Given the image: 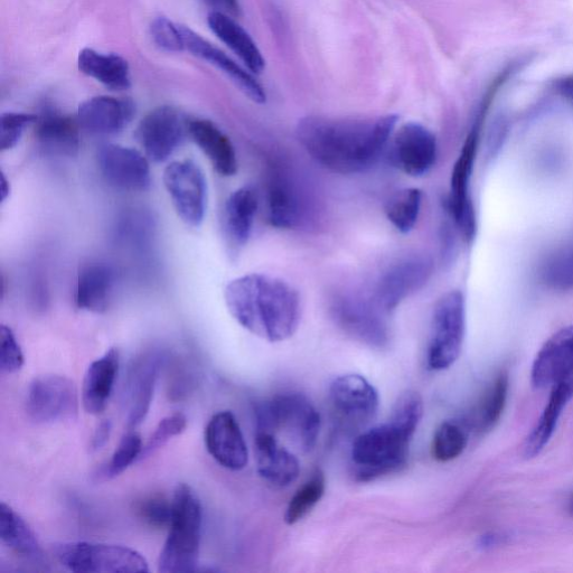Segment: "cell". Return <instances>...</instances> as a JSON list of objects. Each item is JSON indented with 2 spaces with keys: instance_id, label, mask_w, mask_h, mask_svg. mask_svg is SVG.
Wrapping results in <instances>:
<instances>
[{
  "instance_id": "13",
  "label": "cell",
  "mask_w": 573,
  "mask_h": 573,
  "mask_svg": "<svg viewBox=\"0 0 573 573\" xmlns=\"http://www.w3.org/2000/svg\"><path fill=\"white\" fill-rule=\"evenodd\" d=\"M331 406L345 429H361L377 417L380 398L377 389L359 374H344L330 387Z\"/></svg>"
},
{
  "instance_id": "18",
  "label": "cell",
  "mask_w": 573,
  "mask_h": 573,
  "mask_svg": "<svg viewBox=\"0 0 573 573\" xmlns=\"http://www.w3.org/2000/svg\"><path fill=\"white\" fill-rule=\"evenodd\" d=\"M204 440L216 463L238 472L249 462V450L239 422L230 411L216 413L205 428Z\"/></svg>"
},
{
  "instance_id": "30",
  "label": "cell",
  "mask_w": 573,
  "mask_h": 573,
  "mask_svg": "<svg viewBox=\"0 0 573 573\" xmlns=\"http://www.w3.org/2000/svg\"><path fill=\"white\" fill-rule=\"evenodd\" d=\"M80 72L114 91L131 87L130 67L126 59L115 53L83 49L78 58Z\"/></svg>"
},
{
  "instance_id": "1",
  "label": "cell",
  "mask_w": 573,
  "mask_h": 573,
  "mask_svg": "<svg viewBox=\"0 0 573 573\" xmlns=\"http://www.w3.org/2000/svg\"><path fill=\"white\" fill-rule=\"evenodd\" d=\"M398 124V116L377 118L306 117L297 138L314 161L333 173L361 174L378 163Z\"/></svg>"
},
{
  "instance_id": "42",
  "label": "cell",
  "mask_w": 573,
  "mask_h": 573,
  "mask_svg": "<svg viewBox=\"0 0 573 573\" xmlns=\"http://www.w3.org/2000/svg\"><path fill=\"white\" fill-rule=\"evenodd\" d=\"M150 35L157 48L168 53L185 51L181 25L166 17H157L150 25Z\"/></svg>"
},
{
  "instance_id": "27",
  "label": "cell",
  "mask_w": 573,
  "mask_h": 573,
  "mask_svg": "<svg viewBox=\"0 0 573 573\" xmlns=\"http://www.w3.org/2000/svg\"><path fill=\"white\" fill-rule=\"evenodd\" d=\"M259 208L258 195L251 187L233 192L223 210V230L229 246L240 249L248 243Z\"/></svg>"
},
{
  "instance_id": "12",
  "label": "cell",
  "mask_w": 573,
  "mask_h": 573,
  "mask_svg": "<svg viewBox=\"0 0 573 573\" xmlns=\"http://www.w3.org/2000/svg\"><path fill=\"white\" fill-rule=\"evenodd\" d=\"M434 272V262L425 255H412L393 263L380 276L372 299L390 315L403 300L424 287Z\"/></svg>"
},
{
  "instance_id": "49",
  "label": "cell",
  "mask_w": 573,
  "mask_h": 573,
  "mask_svg": "<svg viewBox=\"0 0 573 573\" xmlns=\"http://www.w3.org/2000/svg\"><path fill=\"white\" fill-rule=\"evenodd\" d=\"M569 512L571 513V515H573V499L570 501L569 504Z\"/></svg>"
},
{
  "instance_id": "23",
  "label": "cell",
  "mask_w": 573,
  "mask_h": 573,
  "mask_svg": "<svg viewBox=\"0 0 573 573\" xmlns=\"http://www.w3.org/2000/svg\"><path fill=\"white\" fill-rule=\"evenodd\" d=\"M189 137L202 153L209 158L214 171L231 177L238 172V158L231 139L208 119H189Z\"/></svg>"
},
{
  "instance_id": "39",
  "label": "cell",
  "mask_w": 573,
  "mask_h": 573,
  "mask_svg": "<svg viewBox=\"0 0 573 573\" xmlns=\"http://www.w3.org/2000/svg\"><path fill=\"white\" fill-rule=\"evenodd\" d=\"M143 440L136 432H128L121 439L119 446L112 455L109 464L103 469L102 476L106 479L115 478L139 460L143 452Z\"/></svg>"
},
{
  "instance_id": "46",
  "label": "cell",
  "mask_w": 573,
  "mask_h": 573,
  "mask_svg": "<svg viewBox=\"0 0 573 573\" xmlns=\"http://www.w3.org/2000/svg\"><path fill=\"white\" fill-rule=\"evenodd\" d=\"M204 2L213 7L215 12H221L234 17L241 15L240 0H204Z\"/></svg>"
},
{
  "instance_id": "9",
  "label": "cell",
  "mask_w": 573,
  "mask_h": 573,
  "mask_svg": "<svg viewBox=\"0 0 573 573\" xmlns=\"http://www.w3.org/2000/svg\"><path fill=\"white\" fill-rule=\"evenodd\" d=\"M488 110L479 107L474 125L465 140L450 178L448 209L455 224L467 242L476 237V212L471 196V181L481 138L483 122Z\"/></svg>"
},
{
  "instance_id": "29",
  "label": "cell",
  "mask_w": 573,
  "mask_h": 573,
  "mask_svg": "<svg viewBox=\"0 0 573 573\" xmlns=\"http://www.w3.org/2000/svg\"><path fill=\"white\" fill-rule=\"evenodd\" d=\"M267 216L272 227L296 228L302 219L303 203L298 191L284 174H272L267 187Z\"/></svg>"
},
{
  "instance_id": "25",
  "label": "cell",
  "mask_w": 573,
  "mask_h": 573,
  "mask_svg": "<svg viewBox=\"0 0 573 573\" xmlns=\"http://www.w3.org/2000/svg\"><path fill=\"white\" fill-rule=\"evenodd\" d=\"M119 363L118 350L110 349L89 365L82 385V403L90 415H100L107 408L117 380Z\"/></svg>"
},
{
  "instance_id": "7",
  "label": "cell",
  "mask_w": 573,
  "mask_h": 573,
  "mask_svg": "<svg viewBox=\"0 0 573 573\" xmlns=\"http://www.w3.org/2000/svg\"><path fill=\"white\" fill-rule=\"evenodd\" d=\"M60 565L78 573H145L148 562L136 550L117 544L61 543L54 548Z\"/></svg>"
},
{
  "instance_id": "41",
  "label": "cell",
  "mask_w": 573,
  "mask_h": 573,
  "mask_svg": "<svg viewBox=\"0 0 573 573\" xmlns=\"http://www.w3.org/2000/svg\"><path fill=\"white\" fill-rule=\"evenodd\" d=\"M37 116L24 112H5L0 117V147L3 152L16 147L28 126L36 124Z\"/></svg>"
},
{
  "instance_id": "8",
  "label": "cell",
  "mask_w": 573,
  "mask_h": 573,
  "mask_svg": "<svg viewBox=\"0 0 573 573\" xmlns=\"http://www.w3.org/2000/svg\"><path fill=\"white\" fill-rule=\"evenodd\" d=\"M330 311L336 325L355 341L375 350L387 349L391 343L389 315L372 297L338 295L332 299Z\"/></svg>"
},
{
  "instance_id": "3",
  "label": "cell",
  "mask_w": 573,
  "mask_h": 573,
  "mask_svg": "<svg viewBox=\"0 0 573 573\" xmlns=\"http://www.w3.org/2000/svg\"><path fill=\"white\" fill-rule=\"evenodd\" d=\"M168 538L158 559V571L185 573L196 570L202 537L203 509L190 486L176 487Z\"/></svg>"
},
{
  "instance_id": "48",
  "label": "cell",
  "mask_w": 573,
  "mask_h": 573,
  "mask_svg": "<svg viewBox=\"0 0 573 573\" xmlns=\"http://www.w3.org/2000/svg\"><path fill=\"white\" fill-rule=\"evenodd\" d=\"M503 539L504 538H501L500 535L496 534L486 535V537L481 539V544H479V546L483 549L492 548L501 543Z\"/></svg>"
},
{
  "instance_id": "26",
  "label": "cell",
  "mask_w": 573,
  "mask_h": 573,
  "mask_svg": "<svg viewBox=\"0 0 573 573\" xmlns=\"http://www.w3.org/2000/svg\"><path fill=\"white\" fill-rule=\"evenodd\" d=\"M79 121L46 108L37 116L36 138L46 153L74 157L80 148Z\"/></svg>"
},
{
  "instance_id": "28",
  "label": "cell",
  "mask_w": 573,
  "mask_h": 573,
  "mask_svg": "<svg viewBox=\"0 0 573 573\" xmlns=\"http://www.w3.org/2000/svg\"><path fill=\"white\" fill-rule=\"evenodd\" d=\"M210 30L238 56L252 73L259 74L266 67L265 58L251 35L234 18L221 12L208 16Z\"/></svg>"
},
{
  "instance_id": "45",
  "label": "cell",
  "mask_w": 573,
  "mask_h": 573,
  "mask_svg": "<svg viewBox=\"0 0 573 573\" xmlns=\"http://www.w3.org/2000/svg\"><path fill=\"white\" fill-rule=\"evenodd\" d=\"M111 429L112 424L110 420L102 421L101 424L97 427L90 444L91 450H93V452H98V450L106 446L111 435Z\"/></svg>"
},
{
  "instance_id": "14",
  "label": "cell",
  "mask_w": 573,
  "mask_h": 573,
  "mask_svg": "<svg viewBox=\"0 0 573 573\" xmlns=\"http://www.w3.org/2000/svg\"><path fill=\"white\" fill-rule=\"evenodd\" d=\"M189 119L173 107H158L147 114L136 129L135 137L148 159L164 163L182 146Z\"/></svg>"
},
{
  "instance_id": "11",
  "label": "cell",
  "mask_w": 573,
  "mask_h": 573,
  "mask_svg": "<svg viewBox=\"0 0 573 573\" xmlns=\"http://www.w3.org/2000/svg\"><path fill=\"white\" fill-rule=\"evenodd\" d=\"M79 410L78 391L67 377L46 374L28 387L26 411L37 424H56L73 419Z\"/></svg>"
},
{
  "instance_id": "17",
  "label": "cell",
  "mask_w": 573,
  "mask_h": 573,
  "mask_svg": "<svg viewBox=\"0 0 573 573\" xmlns=\"http://www.w3.org/2000/svg\"><path fill=\"white\" fill-rule=\"evenodd\" d=\"M531 379L535 389L561 383L573 387V325L561 328L544 343L533 362Z\"/></svg>"
},
{
  "instance_id": "10",
  "label": "cell",
  "mask_w": 573,
  "mask_h": 573,
  "mask_svg": "<svg viewBox=\"0 0 573 573\" xmlns=\"http://www.w3.org/2000/svg\"><path fill=\"white\" fill-rule=\"evenodd\" d=\"M163 181L180 219L191 228H199L208 203V185L199 165L191 159L173 162L165 168Z\"/></svg>"
},
{
  "instance_id": "43",
  "label": "cell",
  "mask_w": 573,
  "mask_h": 573,
  "mask_svg": "<svg viewBox=\"0 0 573 573\" xmlns=\"http://www.w3.org/2000/svg\"><path fill=\"white\" fill-rule=\"evenodd\" d=\"M137 511L152 528L167 529L172 522L173 503L161 496H150L138 504Z\"/></svg>"
},
{
  "instance_id": "24",
  "label": "cell",
  "mask_w": 573,
  "mask_h": 573,
  "mask_svg": "<svg viewBox=\"0 0 573 573\" xmlns=\"http://www.w3.org/2000/svg\"><path fill=\"white\" fill-rule=\"evenodd\" d=\"M116 272L105 262H91L83 266L75 288V305L82 311L106 312L116 286Z\"/></svg>"
},
{
  "instance_id": "16",
  "label": "cell",
  "mask_w": 573,
  "mask_h": 573,
  "mask_svg": "<svg viewBox=\"0 0 573 573\" xmlns=\"http://www.w3.org/2000/svg\"><path fill=\"white\" fill-rule=\"evenodd\" d=\"M392 161L401 172L420 177L430 172L437 159V139L418 122H408L392 136Z\"/></svg>"
},
{
  "instance_id": "2",
  "label": "cell",
  "mask_w": 573,
  "mask_h": 573,
  "mask_svg": "<svg viewBox=\"0 0 573 573\" xmlns=\"http://www.w3.org/2000/svg\"><path fill=\"white\" fill-rule=\"evenodd\" d=\"M231 316L244 330L270 343L289 340L300 322V298L285 280L250 274L231 281L224 290Z\"/></svg>"
},
{
  "instance_id": "47",
  "label": "cell",
  "mask_w": 573,
  "mask_h": 573,
  "mask_svg": "<svg viewBox=\"0 0 573 573\" xmlns=\"http://www.w3.org/2000/svg\"><path fill=\"white\" fill-rule=\"evenodd\" d=\"M554 90L573 107V75H566L554 82Z\"/></svg>"
},
{
  "instance_id": "19",
  "label": "cell",
  "mask_w": 573,
  "mask_h": 573,
  "mask_svg": "<svg viewBox=\"0 0 573 573\" xmlns=\"http://www.w3.org/2000/svg\"><path fill=\"white\" fill-rule=\"evenodd\" d=\"M185 51H189L218 68L244 93L251 101L263 105L267 101V93L262 84L255 78V73L244 69L239 63L230 58L211 42L205 40L190 27L181 25Z\"/></svg>"
},
{
  "instance_id": "6",
  "label": "cell",
  "mask_w": 573,
  "mask_h": 573,
  "mask_svg": "<svg viewBox=\"0 0 573 573\" xmlns=\"http://www.w3.org/2000/svg\"><path fill=\"white\" fill-rule=\"evenodd\" d=\"M465 334V298L459 290H452L440 297L432 313L428 369L444 371L453 366L462 353Z\"/></svg>"
},
{
  "instance_id": "40",
  "label": "cell",
  "mask_w": 573,
  "mask_h": 573,
  "mask_svg": "<svg viewBox=\"0 0 573 573\" xmlns=\"http://www.w3.org/2000/svg\"><path fill=\"white\" fill-rule=\"evenodd\" d=\"M187 427V419L183 413L177 412L159 422L152 436L143 447L139 460L154 454L156 450L165 446L169 440L183 434Z\"/></svg>"
},
{
  "instance_id": "21",
  "label": "cell",
  "mask_w": 573,
  "mask_h": 573,
  "mask_svg": "<svg viewBox=\"0 0 573 573\" xmlns=\"http://www.w3.org/2000/svg\"><path fill=\"white\" fill-rule=\"evenodd\" d=\"M163 361L162 354L152 352L139 358L131 368L127 385L129 428H137L146 419Z\"/></svg>"
},
{
  "instance_id": "5",
  "label": "cell",
  "mask_w": 573,
  "mask_h": 573,
  "mask_svg": "<svg viewBox=\"0 0 573 573\" xmlns=\"http://www.w3.org/2000/svg\"><path fill=\"white\" fill-rule=\"evenodd\" d=\"M257 431L284 432L296 445L311 452L321 431V416L304 394L283 393L260 403L256 409Z\"/></svg>"
},
{
  "instance_id": "44",
  "label": "cell",
  "mask_w": 573,
  "mask_h": 573,
  "mask_svg": "<svg viewBox=\"0 0 573 573\" xmlns=\"http://www.w3.org/2000/svg\"><path fill=\"white\" fill-rule=\"evenodd\" d=\"M24 365V354L16 336L6 325L0 330V370L13 374L20 371Z\"/></svg>"
},
{
  "instance_id": "36",
  "label": "cell",
  "mask_w": 573,
  "mask_h": 573,
  "mask_svg": "<svg viewBox=\"0 0 573 573\" xmlns=\"http://www.w3.org/2000/svg\"><path fill=\"white\" fill-rule=\"evenodd\" d=\"M507 392H509V377L501 373L486 392L479 407L477 419L479 428L490 430L499 422L506 405Z\"/></svg>"
},
{
  "instance_id": "34",
  "label": "cell",
  "mask_w": 573,
  "mask_h": 573,
  "mask_svg": "<svg viewBox=\"0 0 573 573\" xmlns=\"http://www.w3.org/2000/svg\"><path fill=\"white\" fill-rule=\"evenodd\" d=\"M325 491V474L321 469H316L311 478H308L291 497L285 513V522L288 525H294L305 519L321 502Z\"/></svg>"
},
{
  "instance_id": "31",
  "label": "cell",
  "mask_w": 573,
  "mask_h": 573,
  "mask_svg": "<svg viewBox=\"0 0 573 573\" xmlns=\"http://www.w3.org/2000/svg\"><path fill=\"white\" fill-rule=\"evenodd\" d=\"M573 397V387L568 384H557L551 388L549 401L531 434L525 439L523 455L531 459L541 454L556 431L562 411Z\"/></svg>"
},
{
  "instance_id": "22",
  "label": "cell",
  "mask_w": 573,
  "mask_h": 573,
  "mask_svg": "<svg viewBox=\"0 0 573 573\" xmlns=\"http://www.w3.org/2000/svg\"><path fill=\"white\" fill-rule=\"evenodd\" d=\"M256 459L258 473L271 485L286 487L296 482L300 473L297 457L279 445L277 435L268 431H257Z\"/></svg>"
},
{
  "instance_id": "35",
  "label": "cell",
  "mask_w": 573,
  "mask_h": 573,
  "mask_svg": "<svg viewBox=\"0 0 573 573\" xmlns=\"http://www.w3.org/2000/svg\"><path fill=\"white\" fill-rule=\"evenodd\" d=\"M468 432L457 421H445L435 432L431 444V455L439 463H448L465 452Z\"/></svg>"
},
{
  "instance_id": "20",
  "label": "cell",
  "mask_w": 573,
  "mask_h": 573,
  "mask_svg": "<svg viewBox=\"0 0 573 573\" xmlns=\"http://www.w3.org/2000/svg\"><path fill=\"white\" fill-rule=\"evenodd\" d=\"M135 115L136 105L133 100L99 96L81 103L78 121L80 127L90 134L110 136L127 128Z\"/></svg>"
},
{
  "instance_id": "33",
  "label": "cell",
  "mask_w": 573,
  "mask_h": 573,
  "mask_svg": "<svg viewBox=\"0 0 573 573\" xmlns=\"http://www.w3.org/2000/svg\"><path fill=\"white\" fill-rule=\"evenodd\" d=\"M422 204L419 189H405L390 196L385 203L384 213L394 228L409 233L418 222Z\"/></svg>"
},
{
  "instance_id": "32",
  "label": "cell",
  "mask_w": 573,
  "mask_h": 573,
  "mask_svg": "<svg viewBox=\"0 0 573 573\" xmlns=\"http://www.w3.org/2000/svg\"><path fill=\"white\" fill-rule=\"evenodd\" d=\"M0 540L17 556L33 561L43 558L39 540L30 525L6 503L0 505Z\"/></svg>"
},
{
  "instance_id": "37",
  "label": "cell",
  "mask_w": 573,
  "mask_h": 573,
  "mask_svg": "<svg viewBox=\"0 0 573 573\" xmlns=\"http://www.w3.org/2000/svg\"><path fill=\"white\" fill-rule=\"evenodd\" d=\"M543 283L554 290L573 289V246L554 253L542 268Z\"/></svg>"
},
{
  "instance_id": "15",
  "label": "cell",
  "mask_w": 573,
  "mask_h": 573,
  "mask_svg": "<svg viewBox=\"0 0 573 573\" xmlns=\"http://www.w3.org/2000/svg\"><path fill=\"white\" fill-rule=\"evenodd\" d=\"M98 165L102 177L117 190L143 192L152 184L148 157L134 148L118 144L102 146Z\"/></svg>"
},
{
  "instance_id": "38",
  "label": "cell",
  "mask_w": 573,
  "mask_h": 573,
  "mask_svg": "<svg viewBox=\"0 0 573 573\" xmlns=\"http://www.w3.org/2000/svg\"><path fill=\"white\" fill-rule=\"evenodd\" d=\"M424 417V401L416 391H406L394 405L390 420L397 426L415 436Z\"/></svg>"
},
{
  "instance_id": "4",
  "label": "cell",
  "mask_w": 573,
  "mask_h": 573,
  "mask_svg": "<svg viewBox=\"0 0 573 573\" xmlns=\"http://www.w3.org/2000/svg\"><path fill=\"white\" fill-rule=\"evenodd\" d=\"M412 438L391 420L362 432L355 438L351 453L356 479L371 482L400 471L408 462Z\"/></svg>"
}]
</instances>
